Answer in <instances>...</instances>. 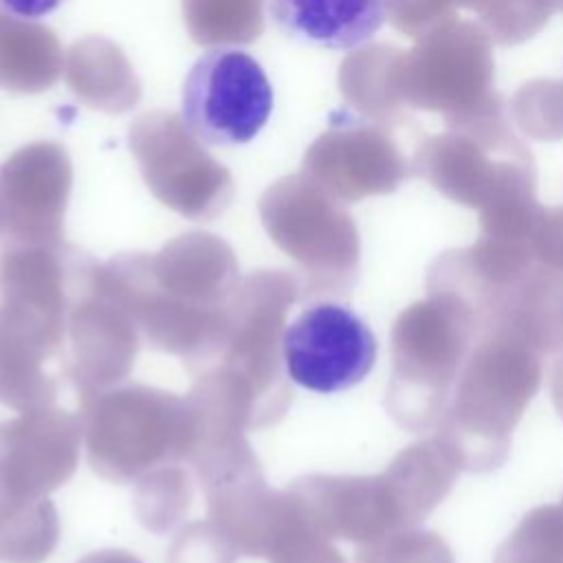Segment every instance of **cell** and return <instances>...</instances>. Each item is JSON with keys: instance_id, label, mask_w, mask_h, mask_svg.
Returning <instances> with one entry per match:
<instances>
[{"instance_id": "1", "label": "cell", "mask_w": 563, "mask_h": 563, "mask_svg": "<svg viewBox=\"0 0 563 563\" xmlns=\"http://www.w3.org/2000/svg\"><path fill=\"white\" fill-rule=\"evenodd\" d=\"M543 378V354L512 332L484 325L453 394L435 422V438L460 471L490 473L510 453L512 431Z\"/></svg>"}, {"instance_id": "2", "label": "cell", "mask_w": 563, "mask_h": 563, "mask_svg": "<svg viewBox=\"0 0 563 563\" xmlns=\"http://www.w3.org/2000/svg\"><path fill=\"white\" fill-rule=\"evenodd\" d=\"M475 314L453 295L427 297L400 312L391 330L387 409L407 431L435 427L477 336Z\"/></svg>"}, {"instance_id": "3", "label": "cell", "mask_w": 563, "mask_h": 563, "mask_svg": "<svg viewBox=\"0 0 563 563\" xmlns=\"http://www.w3.org/2000/svg\"><path fill=\"white\" fill-rule=\"evenodd\" d=\"M411 165L444 198L479 213L537 198L534 156L510 125L508 106L424 136Z\"/></svg>"}, {"instance_id": "4", "label": "cell", "mask_w": 563, "mask_h": 563, "mask_svg": "<svg viewBox=\"0 0 563 563\" xmlns=\"http://www.w3.org/2000/svg\"><path fill=\"white\" fill-rule=\"evenodd\" d=\"M396 88L405 108L462 123L508 106L495 90L493 37L473 20L440 22L396 62Z\"/></svg>"}, {"instance_id": "5", "label": "cell", "mask_w": 563, "mask_h": 563, "mask_svg": "<svg viewBox=\"0 0 563 563\" xmlns=\"http://www.w3.org/2000/svg\"><path fill=\"white\" fill-rule=\"evenodd\" d=\"M273 112V86L260 62L242 48L216 46L189 68L180 90L187 134L211 147L242 145L260 134Z\"/></svg>"}, {"instance_id": "6", "label": "cell", "mask_w": 563, "mask_h": 563, "mask_svg": "<svg viewBox=\"0 0 563 563\" xmlns=\"http://www.w3.org/2000/svg\"><path fill=\"white\" fill-rule=\"evenodd\" d=\"M376 336L347 306L334 301L301 310L282 334V358L292 383L317 394L358 385L376 363Z\"/></svg>"}, {"instance_id": "7", "label": "cell", "mask_w": 563, "mask_h": 563, "mask_svg": "<svg viewBox=\"0 0 563 563\" xmlns=\"http://www.w3.org/2000/svg\"><path fill=\"white\" fill-rule=\"evenodd\" d=\"M268 11L288 37L345 51L367 42L383 26L389 0H271Z\"/></svg>"}, {"instance_id": "8", "label": "cell", "mask_w": 563, "mask_h": 563, "mask_svg": "<svg viewBox=\"0 0 563 563\" xmlns=\"http://www.w3.org/2000/svg\"><path fill=\"white\" fill-rule=\"evenodd\" d=\"M330 169L347 198L394 191L413 165L394 136L378 125H350L330 147Z\"/></svg>"}, {"instance_id": "9", "label": "cell", "mask_w": 563, "mask_h": 563, "mask_svg": "<svg viewBox=\"0 0 563 563\" xmlns=\"http://www.w3.org/2000/svg\"><path fill=\"white\" fill-rule=\"evenodd\" d=\"M493 563H563V504L532 508L497 548Z\"/></svg>"}, {"instance_id": "10", "label": "cell", "mask_w": 563, "mask_h": 563, "mask_svg": "<svg viewBox=\"0 0 563 563\" xmlns=\"http://www.w3.org/2000/svg\"><path fill=\"white\" fill-rule=\"evenodd\" d=\"M512 123L534 141L563 139V79H530L508 103Z\"/></svg>"}, {"instance_id": "11", "label": "cell", "mask_w": 563, "mask_h": 563, "mask_svg": "<svg viewBox=\"0 0 563 563\" xmlns=\"http://www.w3.org/2000/svg\"><path fill=\"white\" fill-rule=\"evenodd\" d=\"M554 13H563V0H486L477 11L484 29L499 46L528 42Z\"/></svg>"}, {"instance_id": "12", "label": "cell", "mask_w": 563, "mask_h": 563, "mask_svg": "<svg viewBox=\"0 0 563 563\" xmlns=\"http://www.w3.org/2000/svg\"><path fill=\"white\" fill-rule=\"evenodd\" d=\"M363 563H455L449 543L433 530L402 528L380 537Z\"/></svg>"}, {"instance_id": "13", "label": "cell", "mask_w": 563, "mask_h": 563, "mask_svg": "<svg viewBox=\"0 0 563 563\" xmlns=\"http://www.w3.org/2000/svg\"><path fill=\"white\" fill-rule=\"evenodd\" d=\"M486 0H389L391 24L418 40L440 22H446L457 15V9L479 11Z\"/></svg>"}, {"instance_id": "14", "label": "cell", "mask_w": 563, "mask_h": 563, "mask_svg": "<svg viewBox=\"0 0 563 563\" xmlns=\"http://www.w3.org/2000/svg\"><path fill=\"white\" fill-rule=\"evenodd\" d=\"M66 0H0V11L22 20H40L57 11Z\"/></svg>"}, {"instance_id": "15", "label": "cell", "mask_w": 563, "mask_h": 563, "mask_svg": "<svg viewBox=\"0 0 563 563\" xmlns=\"http://www.w3.org/2000/svg\"><path fill=\"white\" fill-rule=\"evenodd\" d=\"M550 394H552V402L556 413L563 420V347L556 352L554 365H552V374H550Z\"/></svg>"}, {"instance_id": "16", "label": "cell", "mask_w": 563, "mask_h": 563, "mask_svg": "<svg viewBox=\"0 0 563 563\" xmlns=\"http://www.w3.org/2000/svg\"><path fill=\"white\" fill-rule=\"evenodd\" d=\"M561 504H563V499H561Z\"/></svg>"}]
</instances>
